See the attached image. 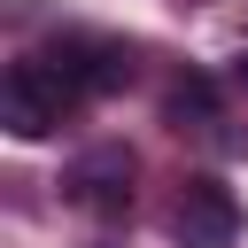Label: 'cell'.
Segmentation results:
<instances>
[{
	"label": "cell",
	"mask_w": 248,
	"mask_h": 248,
	"mask_svg": "<svg viewBox=\"0 0 248 248\" xmlns=\"http://www.w3.org/2000/svg\"><path fill=\"white\" fill-rule=\"evenodd\" d=\"M70 108H78V93L62 85V70H54L46 54L8 62V78H0V124H8L16 140H46V132H62Z\"/></svg>",
	"instance_id": "obj_1"
},
{
	"label": "cell",
	"mask_w": 248,
	"mask_h": 248,
	"mask_svg": "<svg viewBox=\"0 0 248 248\" xmlns=\"http://www.w3.org/2000/svg\"><path fill=\"white\" fill-rule=\"evenodd\" d=\"M170 232H178V248H232L240 240V194L217 170H186L170 194Z\"/></svg>",
	"instance_id": "obj_2"
},
{
	"label": "cell",
	"mask_w": 248,
	"mask_h": 248,
	"mask_svg": "<svg viewBox=\"0 0 248 248\" xmlns=\"http://www.w3.org/2000/svg\"><path fill=\"white\" fill-rule=\"evenodd\" d=\"M46 62L62 70V85H70L78 101H101V93L132 85V46H124V39H101V31H62V39H46Z\"/></svg>",
	"instance_id": "obj_3"
},
{
	"label": "cell",
	"mask_w": 248,
	"mask_h": 248,
	"mask_svg": "<svg viewBox=\"0 0 248 248\" xmlns=\"http://www.w3.org/2000/svg\"><path fill=\"white\" fill-rule=\"evenodd\" d=\"M132 178H140V155L124 147V140H101V147H85L78 163H70V202L78 209H93V217H124L132 209Z\"/></svg>",
	"instance_id": "obj_4"
},
{
	"label": "cell",
	"mask_w": 248,
	"mask_h": 248,
	"mask_svg": "<svg viewBox=\"0 0 248 248\" xmlns=\"http://www.w3.org/2000/svg\"><path fill=\"white\" fill-rule=\"evenodd\" d=\"M163 116H170L178 132H217V124H225V93H217V78H209V70H186V78L163 93Z\"/></svg>",
	"instance_id": "obj_5"
},
{
	"label": "cell",
	"mask_w": 248,
	"mask_h": 248,
	"mask_svg": "<svg viewBox=\"0 0 248 248\" xmlns=\"http://www.w3.org/2000/svg\"><path fill=\"white\" fill-rule=\"evenodd\" d=\"M232 85H240V93H248V54H240V62H232Z\"/></svg>",
	"instance_id": "obj_6"
}]
</instances>
